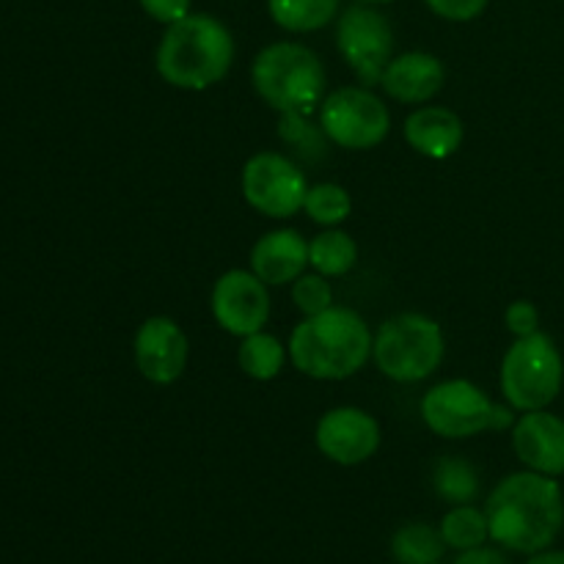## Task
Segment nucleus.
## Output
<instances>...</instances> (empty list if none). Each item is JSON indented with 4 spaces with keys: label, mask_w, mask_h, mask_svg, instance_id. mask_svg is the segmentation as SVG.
Returning a JSON list of instances; mask_svg holds the SVG:
<instances>
[{
    "label": "nucleus",
    "mask_w": 564,
    "mask_h": 564,
    "mask_svg": "<svg viewBox=\"0 0 564 564\" xmlns=\"http://www.w3.org/2000/svg\"><path fill=\"white\" fill-rule=\"evenodd\" d=\"M446 543L441 529L430 523H405L391 534V556L397 564H435L444 556Z\"/></svg>",
    "instance_id": "nucleus-21"
},
{
    "label": "nucleus",
    "mask_w": 564,
    "mask_h": 564,
    "mask_svg": "<svg viewBox=\"0 0 564 564\" xmlns=\"http://www.w3.org/2000/svg\"><path fill=\"white\" fill-rule=\"evenodd\" d=\"M441 538H444L446 549H455L457 554L463 551L479 549L490 540V527L485 510L474 505H457L441 521Z\"/></svg>",
    "instance_id": "nucleus-23"
},
{
    "label": "nucleus",
    "mask_w": 564,
    "mask_h": 564,
    "mask_svg": "<svg viewBox=\"0 0 564 564\" xmlns=\"http://www.w3.org/2000/svg\"><path fill=\"white\" fill-rule=\"evenodd\" d=\"M490 540L512 554H538L554 545L564 527V496L554 477L518 471L501 479L485 501Z\"/></svg>",
    "instance_id": "nucleus-1"
},
{
    "label": "nucleus",
    "mask_w": 564,
    "mask_h": 564,
    "mask_svg": "<svg viewBox=\"0 0 564 564\" xmlns=\"http://www.w3.org/2000/svg\"><path fill=\"white\" fill-rule=\"evenodd\" d=\"M424 424L449 441L474 438L482 433H505L516 424V411L490 400L471 380H444L422 397Z\"/></svg>",
    "instance_id": "nucleus-7"
},
{
    "label": "nucleus",
    "mask_w": 564,
    "mask_h": 564,
    "mask_svg": "<svg viewBox=\"0 0 564 564\" xmlns=\"http://www.w3.org/2000/svg\"><path fill=\"white\" fill-rule=\"evenodd\" d=\"M455 564H510V562H507V556L501 554L499 549L479 545V549L463 551V554L455 560Z\"/></svg>",
    "instance_id": "nucleus-30"
},
{
    "label": "nucleus",
    "mask_w": 564,
    "mask_h": 564,
    "mask_svg": "<svg viewBox=\"0 0 564 564\" xmlns=\"http://www.w3.org/2000/svg\"><path fill=\"white\" fill-rule=\"evenodd\" d=\"M308 268V242L297 229H275L259 237L251 248V270L268 286H284L301 279Z\"/></svg>",
    "instance_id": "nucleus-16"
},
{
    "label": "nucleus",
    "mask_w": 564,
    "mask_h": 564,
    "mask_svg": "<svg viewBox=\"0 0 564 564\" xmlns=\"http://www.w3.org/2000/svg\"><path fill=\"white\" fill-rule=\"evenodd\" d=\"M141 9L152 17L154 22H163V25H174V22L185 20L191 14L193 0H138Z\"/></svg>",
    "instance_id": "nucleus-29"
},
{
    "label": "nucleus",
    "mask_w": 564,
    "mask_h": 564,
    "mask_svg": "<svg viewBox=\"0 0 564 564\" xmlns=\"http://www.w3.org/2000/svg\"><path fill=\"white\" fill-rule=\"evenodd\" d=\"M213 317L226 334L251 336L270 319L268 284L253 270H229L213 286Z\"/></svg>",
    "instance_id": "nucleus-11"
},
{
    "label": "nucleus",
    "mask_w": 564,
    "mask_h": 564,
    "mask_svg": "<svg viewBox=\"0 0 564 564\" xmlns=\"http://www.w3.org/2000/svg\"><path fill=\"white\" fill-rule=\"evenodd\" d=\"M235 64V36L213 14H187L165 25L154 53L158 75L182 91H207L224 80Z\"/></svg>",
    "instance_id": "nucleus-3"
},
{
    "label": "nucleus",
    "mask_w": 564,
    "mask_h": 564,
    "mask_svg": "<svg viewBox=\"0 0 564 564\" xmlns=\"http://www.w3.org/2000/svg\"><path fill=\"white\" fill-rule=\"evenodd\" d=\"M356 3H369V6H380V3H391V0H356Z\"/></svg>",
    "instance_id": "nucleus-32"
},
{
    "label": "nucleus",
    "mask_w": 564,
    "mask_h": 564,
    "mask_svg": "<svg viewBox=\"0 0 564 564\" xmlns=\"http://www.w3.org/2000/svg\"><path fill=\"white\" fill-rule=\"evenodd\" d=\"M505 325L516 339L540 330V312L532 301H512L505 312Z\"/></svg>",
    "instance_id": "nucleus-28"
},
{
    "label": "nucleus",
    "mask_w": 564,
    "mask_h": 564,
    "mask_svg": "<svg viewBox=\"0 0 564 564\" xmlns=\"http://www.w3.org/2000/svg\"><path fill=\"white\" fill-rule=\"evenodd\" d=\"M336 47L361 86H380L386 66L394 58V28L383 11L356 3L339 14Z\"/></svg>",
    "instance_id": "nucleus-9"
},
{
    "label": "nucleus",
    "mask_w": 564,
    "mask_h": 564,
    "mask_svg": "<svg viewBox=\"0 0 564 564\" xmlns=\"http://www.w3.org/2000/svg\"><path fill=\"white\" fill-rule=\"evenodd\" d=\"M253 91L279 113H312L328 94V75L312 47L273 42L253 58Z\"/></svg>",
    "instance_id": "nucleus-4"
},
{
    "label": "nucleus",
    "mask_w": 564,
    "mask_h": 564,
    "mask_svg": "<svg viewBox=\"0 0 564 564\" xmlns=\"http://www.w3.org/2000/svg\"><path fill=\"white\" fill-rule=\"evenodd\" d=\"M279 138L284 143H290V147L306 160L323 158L325 141H328V135L323 132V127L308 124L306 113H281Z\"/></svg>",
    "instance_id": "nucleus-25"
},
{
    "label": "nucleus",
    "mask_w": 564,
    "mask_h": 564,
    "mask_svg": "<svg viewBox=\"0 0 564 564\" xmlns=\"http://www.w3.org/2000/svg\"><path fill=\"white\" fill-rule=\"evenodd\" d=\"M292 301L303 317H314L334 306V290L328 279L319 273H303L301 279L292 281Z\"/></svg>",
    "instance_id": "nucleus-26"
},
{
    "label": "nucleus",
    "mask_w": 564,
    "mask_h": 564,
    "mask_svg": "<svg viewBox=\"0 0 564 564\" xmlns=\"http://www.w3.org/2000/svg\"><path fill=\"white\" fill-rule=\"evenodd\" d=\"M444 330L433 317L419 312L386 319L372 341V358L380 375L394 383H419L444 364Z\"/></svg>",
    "instance_id": "nucleus-5"
},
{
    "label": "nucleus",
    "mask_w": 564,
    "mask_h": 564,
    "mask_svg": "<svg viewBox=\"0 0 564 564\" xmlns=\"http://www.w3.org/2000/svg\"><path fill=\"white\" fill-rule=\"evenodd\" d=\"M341 0H268V11L279 28L290 33L323 31L339 14Z\"/></svg>",
    "instance_id": "nucleus-18"
},
{
    "label": "nucleus",
    "mask_w": 564,
    "mask_h": 564,
    "mask_svg": "<svg viewBox=\"0 0 564 564\" xmlns=\"http://www.w3.org/2000/svg\"><path fill=\"white\" fill-rule=\"evenodd\" d=\"M499 383L512 411H545L564 383V361L556 341L543 330L512 341L501 358Z\"/></svg>",
    "instance_id": "nucleus-6"
},
{
    "label": "nucleus",
    "mask_w": 564,
    "mask_h": 564,
    "mask_svg": "<svg viewBox=\"0 0 564 564\" xmlns=\"http://www.w3.org/2000/svg\"><path fill=\"white\" fill-rule=\"evenodd\" d=\"M319 455L336 466H361L380 449V424L361 408H334L317 422Z\"/></svg>",
    "instance_id": "nucleus-12"
},
{
    "label": "nucleus",
    "mask_w": 564,
    "mask_h": 564,
    "mask_svg": "<svg viewBox=\"0 0 564 564\" xmlns=\"http://www.w3.org/2000/svg\"><path fill=\"white\" fill-rule=\"evenodd\" d=\"M303 209H306L308 218L319 226H334L345 224L352 213V198L350 193L345 191L336 182H319V185H312L306 191V202H303Z\"/></svg>",
    "instance_id": "nucleus-24"
},
{
    "label": "nucleus",
    "mask_w": 564,
    "mask_h": 564,
    "mask_svg": "<svg viewBox=\"0 0 564 564\" xmlns=\"http://www.w3.org/2000/svg\"><path fill=\"white\" fill-rule=\"evenodd\" d=\"M444 80L446 69L438 55L411 50V53H400L391 58V64L383 72V80H380V88L402 105H424L438 97Z\"/></svg>",
    "instance_id": "nucleus-15"
},
{
    "label": "nucleus",
    "mask_w": 564,
    "mask_h": 564,
    "mask_svg": "<svg viewBox=\"0 0 564 564\" xmlns=\"http://www.w3.org/2000/svg\"><path fill=\"white\" fill-rule=\"evenodd\" d=\"M319 127L330 143L367 152L389 138V105L367 86H345L325 94L319 102Z\"/></svg>",
    "instance_id": "nucleus-8"
},
{
    "label": "nucleus",
    "mask_w": 564,
    "mask_h": 564,
    "mask_svg": "<svg viewBox=\"0 0 564 564\" xmlns=\"http://www.w3.org/2000/svg\"><path fill=\"white\" fill-rule=\"evenodd\" d=\"M433 488L446 505H471L479 496V474L466 457L460 455H446L435 463L433 471Z\"/></svg>",
    "instance_id": "nucleus-20"
},
{
    "label": "nucleus",
    "mask_w": 564,
    "mask_h": 564,
    "mask_svg": "<svg viewBox=\"0 0 564 564\" xmlns=\"http://www.w3.org/2000/svg\"><path fill=\"white\" fill-rule=\"evenodd\" d=\"M527 564H564V551H538V554L529 556Z\"/></svg>",
    "instance_id": "nucleus-31"
},
{
    "label": "nucleus",
    "mask_w": 564,
    "mask_h": 564,
    "mask_svg": "<svg viewBox=\"0 0 564 564\" xmlns=\"http://www.w3.org/2000/svg\"><path fill=\"white\" fill-rule=\"evenodd\" d=\"M424 6L446 22H471L482 17L488 0H424Z\"/></svg>",
    "instance_id": "nucleus-27"
},
{
    "label": "nucleus",
    "mask_w": 564,
    "mask_h": 564,
    "mask_svg": "<svg viewBox=\"0 0 564 564\" xmlns=\"http://www.w3.org/2000/svg\"><path fill=\"white\" fill-rule=\"evenodd\" d=\"M132 356L135 367L149 383L171 386L182 378L191 358V345H187L185 330L171 317H149L138 328L135 341H132Z\"/></svg>",
    "instance_id": "nucleus-13"
},
{
    "label": "nucleus",
    "mask_w": 564,
    "mask_h": 564,
    "mask_svg": "<svg viewBox=\"0 0 564 564\" xmlns=\"http://www.w3.org/2000/svg\"><path fill=\"white\" fill-rule=\"evenodd\" d=\"M372 330L367 319L345 306L303 317L290 336V361L314 380H347L372 358Z\"/></svg>",
    "instance_id": "nucleus-2"
},
{
    "label": "nucleus",
    "mask_w": 564,
    "mask_h": 564,
    "mask_svg": "<svg viewBox=\"0 0 564 564\" xmlns=\"http://www.w3.org/2000/svg\"><path fill=\"white\" fill-rule=\"evenodd\" d=\"M466 127L463 119L441 105H422L405 119V141L413 152L430 160H446L460 149Z\"/></svg>",
    "instance_id": "nucleus-17"
},
{
    "label": "nucleus",
    "mask_w": 564,
    "mask_h": 564,
    "mask_svg": "<svg viewBox=\"0 0 564 564\" xmlns=\"http://www.w3.org/2000/svg\"><path fill=\"white\" fill-rule=\"evenodd\" d=\"M435 564H444V562H435Z\"/></svg>",
    "instance_id": "nucleus-33"
},
{
    "label": "nucleus",
    "mask_w": 564,
    "mask_h": 564,
    "mask_svg": "<svg viewBox=\"0 0 564 564\" xmlns=\"http://www.w3.org/2000/svg\"><path fill=\"white\" fill-rule=\"evenodd\" d=\"M286 356H290V350L281 345L279 336L259 330V334L242 336L237 361H240V369L248 378L268 383V380L279 378L281 369H284Z\"/></svg>",
    "instance_id": "nucleus-22"
},
{
    "label": "nucleus",
    "mask_w": 564,
    "mask_h": 564,
    "mask_svg": "<svg viewBox=\"0 0 564 564\" xmlns=\"http://www.w3.org/2000/svg\"><path fill=\"white\" fill-rule=\"evenodd\" d=\"M512 449L529 471L545 477L564 474V419L556 413L529 411L512 424Z\"/></svg>",
    "instance_id": "nucleus-14"
},
{
    "label": "nucleus",
    "mask_w": 564,
    "mask_h": 564,
    "mask_svg": "<svg viewBox=\"0 0 564 564\" xmlns=\"http://www.w3.org/2000/svg\"><path fill=\"white\" fill-rule=\"evenodd\" d=\"M240 191L248 207L259 215L284 220L301 213L308 185L301 165L292 163L286 154L259 152L242 165Z\"/></svg>",
    "instance_id": "nucleus-10"
},
{
    "label": "nucleus",
    "mask_w": 564,
    "mask_h": 564,
    "mask_svg": "<svg viewBox=\"0 0 564 564\" xmlns=\"http://www.w3.org/2000/svg\"><path fill=\"white\" fill-rule=\"evenodd\" d=\"M358 262V246L350 235L339 229H328L308 242V264L314 273L325 279H339L347 275Z\"/></svg>",
    "instance_id": "nucleus-19"
}]
</instances>
